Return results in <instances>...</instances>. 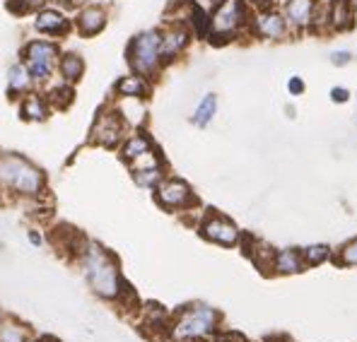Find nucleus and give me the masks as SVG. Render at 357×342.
<instances>
[{
  "instance_id": "nucleus-24",
  "label": "nucleus",
  "mask_w": 357,
  "mask_h": 342,
  "mask_svg": "<svg viewBox=\"0 0 357 342\" xmlns=\"http://www.w3.org/2000/svg\"><path fill=\"white\" fill-rule=\"evenodd\" d=\"M326 256H328L326 246H309V249L304 251V258H307V263H312V265H317V263L326 261Z\"/></svg>"
},
{
  "instance_id": "nucleus-30",
  "label": "nucleus",
  "mask_w": 357,
  "mask_h": 342,
  "mask_svg": "<svg viewBox=\"0 0 357 342\" xmlns=\"http://www.w3.org/2000/svg\"><path fill=\"white\" fill-rule=\"evenodd\" d=\"M29 241H31L34 246H39V244H41V236L36 234V231H31V234H29Z\"/></svg>"
},
{
  "instance_id": "nucleus-14",
  "label": "nucleus",
  "mask_w": 357,
  "mask_h": 342,
  "mask_svg": "<svg viewBox=\"0 0 357 342\" xmlns=\"http://www.w3.org/2000/svg\"><path fill=\"white\" fill-rule=\"evenodd\" d=\"M314 8H317L314 0H287L285 22H290L292 27H297V29L307 27V24L314 20Z\"/></svg>"
},
{
  "instance_id": "nucleus-1",
  "label": "nucleus",
  "mask_w": 357,
  "mask_h": 342,
  "mask_svg": "<svg viewBox=\"0 0 357 342\" xmlns=\"http://www.w3.org/2000/svg\"><path fill=\"white\" fill-rule=\"evenodd\" d=\"M0 183L20 196H39L44 191V173L24 157L8 155L0 160Z\"/></svg>"
},
{
  "instance_id": "nucleus-8",
  "label": "nucleus",
  "mask_w": 357,
  "mask_h": 342,
  "mask_svg": "<svg viewBox=\"0 0 357 342\" xmlns=\"http://www.w3.org/2000/svg\"><path fill=\"white\" fill-rule=\"evenodd\" d=\"M92 138L97 140L99 145H107V147H114L121 140V133H123V118L114 111V114H102L94 123V130H92Z\"/></svg>"
},
{
  "instance_id": "nucleus-16",
  "label": "nucleus",
  "mask_w": 357,
  "mask_h": 342,
  "mask_svg": "<svg viewBox=\"0 0 357 342\" xmlns=\"http://www.w3.org/2000/svg\"><path fill=\"white\" fill-rule=\"evenodd\" d=\"M59 70L66 82H77L82 77V72H85V63L77 54H63L59 58Z\"/></svg>"
},
{
  "instance_id": "nucleus-4",
  "label": "nucleus",
  "mask_w": 357,
  "mask_h": 342,
  "mask_svg": "<svg viewBox=\"0 0 357 342\" xmlns=\"http://www.w3.org/2000/svg\"><path fill=\"white\" fill-rule=\"evenodd\" d=\"M24 68L29 70L31 80L44 82L51 77L54 65L59 63V46L51 41H31L24 46Z\"/></svg>"
},
{
  "instance_id": "nucleus-7",
  "label": "nucleus",
  "mask_w": 357,
  "mask_h": 342,
  "mask_svg": "<svg viewBox=\"0 0 357 342\" xmlns=\"http://www.w3.org/2000/svg\"><path fill=\"white\" fill-rule=\"evenodd\" d=\"M193 200L191 196V188L188 183L178 181V178H169V181L160 183L157 186V203L162 208H169V210H176V208H183Z\"/></svg>"
},
{
  "instance_id": "nucleus-2",
  "label": "nucleus",
  "mask_w": 357,
  "mask_h": 342,
  "mask_svg": "<svg viewBox=\"0 0 357 342\" xmlns=\"http://www.w3.org/2000/svg\"><path fill=\"white\" fill-rule=\"evenodd\" d=\"M82 265H85L87 280L94 292L102 294V297H107V299L116 297L119 289H121L119 287V270L102 246L89 244L85 251V258H82Z\"/></svg>"
},
{
  "instance_id": "nucleus-22",
  "label": "nucleus",
  "mask_w": 357,
  "mask_h": 342,
  "mask_svg": "<svg viewBox=\"0 0 357 342\" xmlns=\"http://www.w3.org/2000/svg\"><path fill=\"white\" fill-rule=\"evenodd\" d=\"M145 152H150V140L145 138V135H133V138L123 145V160L133 162L135 157L145 155Z\"/></svg>"
},
{
  "instance_id": "nucleus-11",
  "label": "nucleus",
  "mask_w": 357,
  "mask_h": 342,
  "mask_svg": "<svg viewBox=\"0 0 357 342\" xmlns=\"http://www.w3.org/2000/svg\"><path fill=\"white\" fill-rule=\"evenodd\" d=\"M188 46V29L183 27H169L165 34H160V51L162 61H172Z\"/></svg>"
},
{
  "instance_id": "nucleus-29",
  "label": "nucleus",
  "mask_w": 357,
  "mask_h": 342,
  "mask_svg": "<svg viewBox=\"0 0 357 342\" xmlns=\"http://www.w3.org/2000/svg\"><path fill=\"white\" fill-rule=\"evenodd\" d=\"M302 89H304V82L297 80V77H292V80H290V92L292 94H302Z\"/></svg>"
},
{
  "instance_id": "nucleus-3",
  "label": "nucleus",
  "mask_w": 357,
  "mask_h": 342,
  "mask_svg": "<svg viewBox=\"0 0 357 342\" xmlns=\"http://www.w3.org/2000/svg\"><path fill=\"white\" fill-rule=\"evenodd\" d=\"M128 63L135 75H152L162 63L160 51V31L150 29L138 34L128 46Z\"/></svg>"
},
{
  "instance_id": "nucleus-18",
  "label": "nucleus",
  "mask_w": 357,
  "mask_h": 342,
  "mask_svg": "<svg viewBox=\"0 0 357 342\" xmlns=\"http://www.w3.org/2000/svg\"><path fill=\"white\" fill-rule=\"evenodd\" d=\"M22 116L29 121H44L49 116V102L39 94H29L22 102Z\"/></svg>"
},
{
  "instance_id": "nucleus-21",
  "label": "nucleus",
  "mask_w": 357,
  "mask_h": 342,
  "mask_svg": "<svg viewBox=\"0 0 357 342\" xmlns=\"http://www.w3.org/2000/svg\"><path fill=\"white\" fill-rule=\"evenodd\" d=\"M215 109H218V99H215V94H208V97L198 104L196 114H193V123L201 125V128H203V125H208L210 121H213V116H215Z\"/></svg>"
},
{
  "instance_id": "nucleus-20",
  "label": "nucleus",
  "mask_w": 357,
  "mask_h": 342,
  "mask_svg": "<svg viewBox=\"0 0 357 342\" xmlns=\"http://www.w3.org/2000/svg\"><path fill=\"white\" fill-rule=\"evenodd\" d=\"M331 22L335 29H345L353 22V10H350L348 0H335L333 8H331Z\"/></svg>"
},
{
  "instance_id": "nucleus-31",
  "label": "nucleus",
  "mask_w": 357,
  "mask_h": 342,
  "mask_svg": "<svg viewBox=\"0 0 357 342\" xmlns=\"http://www.w3.org/2000/svg\"><path fill=\"white\" fill-rule=\"evenodd\" d=\"M24 3H29V0H24Z\"/></svg>"
},
{
  "instance_id": "nucleus-17",
  "label": "nucleus",
  "mask_w": 357,
  "mask_h": 342,
  "mask_svg": "<svg viewBox=\"0 0 357 342\" xmlns=\"http://www.w3.org/2000/svg\"><path fill=\"white\" fill-rule=\"evenodd\" d=\"M31 82H34V80H31V75H29L27 68H24V63H17V65L10 68V72H8V89L13 94L29 92Z\"/></svg>"
},
{
  "instance_id": "nucleus-27",
  "label": "nucleus",
  "mask_w": 357,
  "mask_h": 342,
  "mask_svg": "<svg viewBox=\"0 0 357 342\" xmlns=\"http://www.w3.org/2000/svg\"><path fill=\"white\" fill-rule=\"evenodd\" d=\"M331 99H333V102H348V89L335 87L333 92H331Z\"/></svg>"
},
{
  "instance_id": "nucleus-26",
  "label": "nucleus",
  "mask_w": 357,
  "mask_h": 342,
  "mask_svg": "<svg viewBox=\"0 0 357 342\" xmlns=\"http://www.w3.org/2000/svg\"><path fill=\"white\" fill-rule=\"evenodd\" d=\"M59 99H63V102H61V109H66L68 104L73 102V89H70V87L54 89V97H51V102H54V107H56V104H59Z\"/></svg>"
},
{
  "instance_id": "nucleus-9",
  "label": "nucleus",
  "mask_w": 357,
  "mask_h": 342,
  "mask_svg": "<svg viewBox=\"0 0 357 342\" xmlns=\"http://www.w3.org/2000/svg\"><path fill=\"white\" fill-rule=\"evenodd\" d=\"M203 236L215 241V244L232 246V244H237V239H239V229L234 227L229 219L215 215V217H208L206 224H203Z\"/></svg>"
},
{
  "instance_id": "nucleus-12",
  "label": "nucleus",
  "mask_w": 357,
  "mask_h": 342,
  "mask_svg": "<svg viewBox=\"0 0 357 342\" xmlns=\"http://www.w3.org/2000/svg\"><path fill=\"white\" fill-rule=\"evenodd\" d=\"M34 27L41 31V34H66L68 27H70V22H68V17L61 13V10H39L36 13V20H34Z\"/></svg>"
},
{
  "instance_id": "nucleus-15",
  "label": "nucleus",
  "mask_w": 357,
  "mask_h": 342,
  "mask_svg": "<svg viewBox=\"0 0 357 342\" xmlns=\"http://www.w3.org/2000/svg\"><path fill=\"white\" fill-rule=\"evenodd\" d=\"M116 92L121 99H140L148 94V82H145L143 75H123L116 82Z\"/></svg>"
},
{
  "instance_id": "nucleus-13",
  "label": "nucleus",
  "mask_w": 357,
  "mask_h": 342,
  "mask_svg": "<svg viewBox=\"0 0 357 342\" xmlns=\"http://www.w3.org/2000/svg\"><path fill=\"white\" fill-rule=\"evenodd\" d=\"M285 29H287V22L280 13L275 10H266L256 17V31L266 39H282L285 36Z\"/></svg>"
},
{
  "instance_id": "nucleus-23",
  "label": "nucleus",
  "mask_w": 357,
  "mask_h": 342,
  "mask_svg": "<svg viewBox=\"0 0 357 342\" xmlns=\"http://www.w3.org/2000/svg\"><path fill=\"white\" fill-rule=\"evenodd\" d=\"M0 342H24V330L15 323L0 325Z\"/></svg>"
},
{
  "instance_id": "nucleus-6",
  "label": "nucleus",
  "mask_w": 357,
  "mask_h": 342,
  "mask_svg": "<svg viewBox=\"0 0 357 342\" xmlns=\"http://www.w3.org/2000/svg\"><path fill=\"white\" fill-rule=\"evenodd\" d=\"M215 320H218V313L213 309L198 306L193 311H188L174 328V338L176 340H193V338H203L210 330L215 328Z\"/></svg>"
},
{
  "instance_id": "nucleus-19",
  "label": "nucleus",
  "mask_w": 357,
  "mask_h": 342,
  "mask_svg": "<svg viewBox=\"0 0 357 342\" xmlns=\"http://www.w3.org/2000/svg\"><path fill=\"white\" fill-rule=\"evenodd\" d=\"M275 270L285 272V275H290V272H299L302 270V256L292 249L280 251V254L275 256Z\"/></svg>"
},
{
  "instance_id": "nucleus-5",
  "label": "nucleus",
  "mask_w": 357,
  "mask_h": 342,
  "mask_svg": "<svg viewBox=\"0 0 357 342\" xmlns=\"http://www.w3.org/2000/svg\"><path fill=\"white\" fill-rule=\"evenodd\" d=\"M244 22V3L241 0H220L215 13L210 15V34L213 36H232Z\"/></svg>"
},
{
  "instance_id": "nucleus-28",
  "label": "nucleus",
  "mask_w": 357,
  "mask_h": 342,
  "mask_svg": "<svg viewBox=\"0 0 357 342\" xmlns=\"http://www.w3.org/2000/svg\"><path fill=\"white\" fill-rule=\"evenodd\" d=\"M331 61H333L335 65H345V63L350 61V54H348V51H340V54H333V56H331Z\"/></svg>"
},
{
  "instance_id": "nucleus-10",
  "label": "nucleus",
  "mask_w": 357,
  "mask_h": 342,
  "mask_svg": "<svg viewBox=\"0 0 357 342\" xmlns=\"http://www.w3.org/2000/svg\"><path fill=\"white\" fill-rule=\"evenodd\" d=\"M75 24L82 36H94L107 24V10L99 8V5H87V8H82L80 13H77Z\"/></svg>"
},
{
  "instance_id": "nucleus-25",
  "label": "nucleus",
  "mask_w": 357,
  "mask_h": 342,
  "mask_svg": "<svg viewBox=\"0 0 357 342\" xmlns=\"http://www.w3.org/2000/svg\"><path fill=\"white\" fill-rule=\"evenodd\" d=\"M340 263H343V265H357V241H350V244L340 251Z\"/></svg>"
}]
</instances>
